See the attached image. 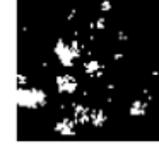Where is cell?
I'll use <instances>...</instances> for the list:
<instances>
[{"label":"cell","instance_id":"cell-4","mask_svg":"<svg viewBox=\"0 0 159 153\" xmlns=\"http://www.w3.org/2000/svg\"><path fill=\"white\" fill-rule=\"evenodd\" d=\"M91 117H93V122H94V124L101 126V124L104 122V117H106V116H104L103 112L98 109V111H93V112H91Z\"/></svg>","mask_w":159,"mask_h":153},{"label":"cell","instance_id":"cell-5","mask_svg":"<svg viewBox=\"0 0 159 153\" xmlns=\"http://www.w3.org/2000/svg\"><path fill=\"white\" fill-rule=\"evenodd\" d=\"M84 66H86V70H87V73H96V70L98 68H99V63H98L96 60H91V61H87L86 65H84Z\"/></svg>","mask_w":159,"mask_h":153},{"label":"cell","instance_id":"cell-2","mask_svg":"<svg viewBox=\"0 0 159 153\" xmlns=\"http://www.w3.org/2000/svg\"><path fill=\"white\" fill-rule=\"evenodd\" d=\"M57 87L60 92H74L77 87L75 78L69 77V75H62V77H57Z\"/></svg>","mask_w":159,"mask_h":153},{"label":"cell","instance_id":"cell-3","mask_svg":"<svg viewBox=\"0 0 159 153\" xmlns=\"http://www.w3.org/2000/svg\"><path fill=\"white\" fill-rule=\"evenodd\" d=\"M145 112V104L142 100H135L134 104H132V107H130V114L132 116H135V114H144Z\"/></svg>","mask_w":159,"mask_h":153},{"label":"cell","instance_id":"cell-1","mask_svg":"<svg viewBox=\"0 0 159 153\" xmlns=\"http://www.w3.org/2000/svg\"><path fill=\"white\" fill-rule=\"evenodd\" d=\"M19 97H26V102L19 105H24V107L34 109L39 105H45L46 102V94L39 88H28V90H19Z\"/></svg>","mask_w":159,"mask_h":153}]
</instances>
